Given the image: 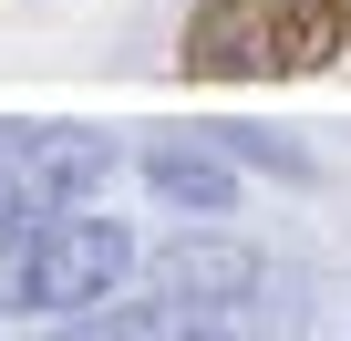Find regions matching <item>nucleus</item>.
<instances>
[{
    "label": "nucleus",
    "instance_id": "f257e3e1",
    "mask_svg": "<svg viewBox=\"0 0 351 341\" xmlns=\"http://www.w3.org/2000/svg\"><path fill=\"white\" fill-rule=\"evenodd\" d=\"M134 279V238L124 217H21L0 228V320H83L114 310V290Z\"/></svg>",
    "mask_w": 351,
    "mask_h": 341
},
{
    "label": "nucleus",
    "instance_id": "f03ea898",
    "mask_svg": "<svg viewBox=\"0 0 351 341\" xmlns=\"http://www.w3.org/2000/svg\"><path fill=\"white\" fill-rule=\"evenodd\" d=\"M0 187L21 217H73L114 187V134L93 124H0Z\"/></svg>",
    "mask_w": 351,
    "mask_h": 341
},
{
    "label": "nucleus",
    "instance_id": "7ed1b4c3",
    "mask_svg": "<svg viewBox=\"0 0 351 341\" xmlns=\"http://www.w3.org/2000/svg\"><path fill=\"white\" fill-rule=\"evenodd\" d=\"M176 62L197 83H279V73H300V42H289L279 0H197L176 32Z\"/></svg>",
    "mask_w": 351,
    "mask_h": 341
},
{
    "label": "nucleus",
    "instance_id": "20e7f679",
    "mask_svg": "<svg viewBox=\"0 0 351 341\" xmlns=\"http://www.w3.org/2000/svg\"><path fill=\"white\" fill-rule=\"evenodd\" d=\"M145 279H155V300H165V310H228V300H258V290H269V259H258L248 238L186 228L176 248H155V259H145Z\"/></svg>",
    "mask_w": 351,
    "mask_h": 341
},
{
    "label": "nucleus",
    "instance_id": "39448f33",
    "mask_svg": "<svg viewBox=\"0 0 351 341\" xmlns=\"http://www.w3.org/2000/svg\"><path fill=\"white\" fill-rule=\"evenodd\" d=\"M145 187H155V207H176V217H228V207H238V155H228L217 134H155V145H145Z\"/></svg>",
    "mask_w": 351,
    "mask_h": 341
},
{
    "label": "nucleus",
    "instance_id": "423d86ee",
    "mask_svg": "<svg viewBox=\"0 0 351 341\" xmlns=\"http://www.w3.org/2000/svg\"><path fill=\"white\" fill-rule=\"evenodd\" d=\"M145 320H155V341H289V300H228V310H165V300H145Z\"/></svg>",
    "mask_w": 351,
    "mask_h": 341
},
{
    "label": "nucleus",
    "instance_id": "0eeeda50",
    "mask_svg": "<svg viewBox=\"0 0 351 341\" xmlns=\"http://www.w3.org/2000/svg\"><path fill=\"white\" fill-rule=\"evenodd\" d=\"M207 134H217L238 165H258V176H279V187H310V155H300V145H279L269 124H207Z\"/></svg>",
    "mask_w": 351,
    "mask_h": 341
},
{
    "label": "nucleus",
    "instance_id": "6e6552de",
    "mask_svg": "<svg viewBox=\"0 0 351 341\" xmlns=\"http://www.w3.org/2000/svg\"><path fill=\"white\" fill-rule=\"evenodd\" d=\"M289 11V42H300V73L310 62H330L341 42H351V0H279Z\"/></svg>",
    "mask_w": 351,
    "mask_h": 341
},
{
    "label": "nucleus",
    "instance_id": "1a4fd4ad",
    "mask_svg": "<svg viewBox=\"0 0 351 341\" xmlns=\"http://www.w3.org/2000/svg\"><path fill=\"white\" fill-rule=\"evenodd\" d=\"M52 341H155V320H145V300H134V310H83V320H62Z\"/></svg>",
    "mask_w": 351,
    "mask_h": 341
}]
</instances>
